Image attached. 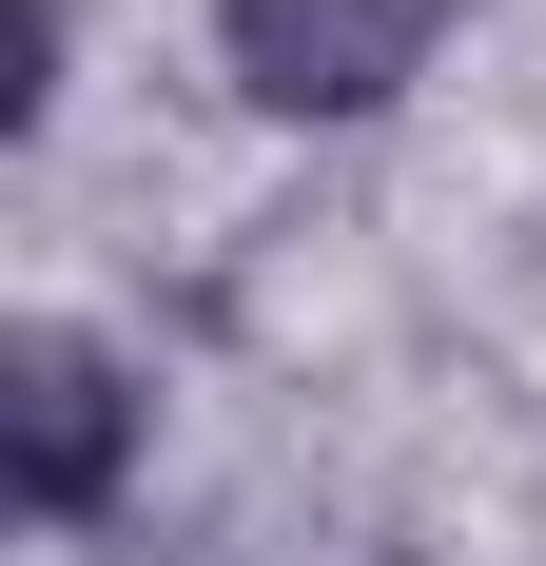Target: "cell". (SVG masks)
I'll return each instance as SVG.
<instances>
[{
    "label": "cell",
    "mask_w": 546,
    "mask_h": 566,
    "mask_svg": "<svg viewBox=\"0 0 546 566\" xmlns=\"http://www.w3.org/2000/svg\"><path fill=\"white\" fill-rule=\"evenodd\" d=\"M157 489V352L98 313H20L0 333V509L40 547H98Z\"/></svg>",
    "instance_id": "6da1fadb"
},
{
    "label": "cell",
    "mask_w": 546,
    "mask_h": 566,
    "mask_svg": "<svg viewBox=\"0 0 546 566\" xmlns=\"http://www.w3.org/2000/svg\"><path fill=\"white\" fill-rule=\"evenodd\" d=\"M469 40V0H196V59L254 137H371Z\"/></svg>",
    "instance_id": "7a4b0ae2"
},
{
    "label": "cell",
    "mask_w": 546,
    "mask_h": 566,
    "mask_svg": "<svg viewBox=\"0 0 546 566\" xmlns=\"http://www.w3.org/2000/svg\"><path fill=\"white\" fill-rule=\"evenodd\" d=\"M59 98H78V0H0V137L40 157Z\"/></svg>",
    "instance_id": "3957f363"
}]
</instances>
